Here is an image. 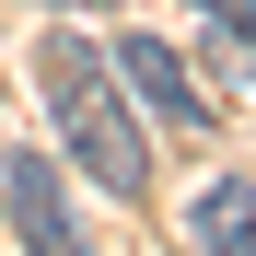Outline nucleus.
Wrapping results in <instances>:
<instances>
[{"instance_id":"f257e3e1","label":"nucleus","mask_w":256,"mask_h":256,"mask_svg":"<svg viewBox=\"0 0 256 256\" xmlns=\"http://www.w3.org/2000/svg\"><path fill=\"white\" fill-rule=\"evenodd\" d=\"M35 94H47L58 152H70L94 186H116V198H140V186H152V140H140V116H128V82H116L105 47L47 35V47H35Z\"/></svg>"},{"instance_id":"f03ea898","label":"nucleus","mask_w":256,"mask_h":256,"mask_svg":"<svg viewBox=\"0 0 256 256\" xmlns=\"http://www.w3.org/2000/svg\"><path fill=\"white\" fill-rule=\"evenodd\" d=\"M105 58H116V82H128L152 116H175V128H198V116H210V94L186 82V58L163 47V35H128V47H105Z\"/></svg>"},{"instance_id":"7ed1b4c3","label":"nucleus","mask_w":256,"mask_h":256,"mask_svg":"<svg viewBox=\"0 0 256 256\" xmlns=\"http://www.w3.org/2000/svg\"><path fill=\"white\" fill-rule=\"evenodd\" d=\"M12 222H24V244H82L70 233V198H58V163L35 152V140L12 152Z\"/></svg>"},{"instance_id":"20e7f679","label":"nucleus","mask_w":256,"mask_h":256,"mask_svg":"<svg viewBox=\"0 0 256 256\" xmlns=\"http://www.w3.org/2000/svg\"><path fill=\"white\" fill-rule=\"evenodd\" d=\"M186 233H198V244H233V256H256V175H222V186H198Z\"/></svg>"},{"instance_id":"39448f33","label":"nucleus","mask_w":256,"mask_h":256,"mask_svg":"<svg viewBox=\"0 0 256 256\" xmlns=\"http://www.w3.org/2000/svg\"><path fill=\"white\" fill-rule=\"evenodd\" d=\"M198 12L222 24V35H244V47H256V0H198Z\"/></svg>"}]
</instances>
